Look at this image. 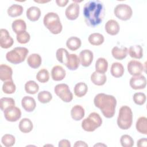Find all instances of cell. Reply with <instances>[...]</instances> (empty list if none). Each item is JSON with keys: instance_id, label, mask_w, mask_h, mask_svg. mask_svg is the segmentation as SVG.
<instances>
[{"instance_id": "6da1fadb", "label": "cell", "mask_w": 147, "mask_h": 147, "mask_svg": "<svg viewBox=\"0 0 147 147\" xmlns=\"http://www.w3.org/2000/svg\"><path fill=\"white\" fill-rule=\"evenodd\" d=\"M83 15L86 24L95 27L103 21L105 16V7L103 3L98 0L86 2L83 7Z\"/></svg>"}, {"instance_id": "7a4b0ae2", "label": "cell", "mask_w": 147, "mask_h": 147, "mask_svg": "<svg viewBox=\"0 0 147 147\" xmlns=\"http://www.w3.org/2000/svg\"><path fill=\"white\" fill-rule=\"evenodd\" d=\"M94 103L95 106L100 110L106 118H111L114 115L117 100L114 96L99 93L95 96Z\"/></svg>"}, {"instance_id": "3957f363", "label": "cell", "mask_w": 147, "mask_h": 147, "mask_svg": "<svg viewBox=\"0 0 147 147\" xmlns=\"http://www.w3.org/2000/svg\"><path fill=\"white\" fill-rule=\"evenodd\" d=\"M44 26L54 34H59L63 29L58 14L54 12H49L44 17Z\"/></svg>"}, {"instance_id": "277c9868", "label": "cell", "mask_w": 147, "mask_h": 147, "mask_svg": "<svg viewBox=\"0 0 147 147\" xmlns=\"http://www.w3.org/2000/svg\"><path fill=\"white\" fill-rule=\"evenodd\" d=\"M133 122V113L127 106H122L119 110L117 118V125L122 130L129 129Z\"/></svg>"}, {"instance_id": "5b68a950", "label": "cell", "mask_w": 147, "mask_h": 147, "mask_svg": "<svg viewBox=\"0 0 147 147\" xmlns=\"http://www.w3.org/2000/svg\"><path fill=\"white\" fill-rule=\"evenodd\" d=\"M29 51L25 47H16L9 51L6 55V60L14 64L23 62L28 55Z\"/></svg>"}, {"instance_id": "8992f818", "label": "cell", "mask_w": 147, "mask_h": 147, "mask_svg": "<svg viewBox=\"0 0 147 147\" xmlns=\"http://www.w3.org/2000/svg\"><path fill=\"white\" fill-rule=\"evenodd\" d=\"M102 123V119L99 114L95 112L90 113L88 117L83 120L82 127L86 131L91 132L100 127Z\"/></svg>"}, {"instance_id": "52a82bcc", "label": "cell", "mask_w": 147, "mask_h": 147, "mask_svg": "<svg viewBox=\"0 0 147 147\" xmlns=\"http://www.w3.org/2000/svg\"><path fill=\"white\" fill-rule=\"evenodd\" d=\"M115 16L122 21L129 20L133 14V11L131 7L124 3L117 5L114 10Z\"/></svg>"}, {"instance_id": "ba28073f", "label": "cell", "mask_w": 147, "mask_h": 147, "mask_svg": "<svg viewBox=\"0 0 147 147\" xmlns=\"http://www.w3.org/2000/svg\"><path fill=\"white\" fill-rule=\"evenodd\" d=\"M55 94L64 102H69L73 99V95L67 84L61 83L54 88Z\"/></svg>"}, {"instance_id": "9c48e42d", "label": "cell", "mask_w": 147, "mask_h": 147, "mask_svg": "<svg viewBox=\"0 0 147 147\" xmlns=\"http://www.w3.org/2000/svg\"><path fill=\"white\" fill-rule=\"evenodd\" d=\"M3 112L5 119L9 122H16L21 117L20 109L16 106L10 107L5 110Z\"/></svg>"}, {"instance_id": "30bf717a", "label": "cell", "mask_w": 147, "mask_h": 147, "mask_svg": "<svg viewBox=\"0 0 147 147\" xmlns=\"http://www.w3.org/2000/svg\"><path fill=\"white\" fill-rule=\"evenodd\" d=\"M78 1H74L67 7L65 11L66 17L69 20H76L79 15L80 7Z\"/></svg>"}, {"instance_id": "8fae6325", "label": "cell", "mask_w": 147, "mask_h": 147, "mask_svg": "<svg viewBox=\"0 0 147 147\" xmlns=\"http://www.w3.org/2000/svg\"><path fill=\"white\" fill-rule=\"evenodd\" d=\"M14 43L13 38L10 36L9 32L5 29L0 30V46L4 49L11 47Z\"/></svg>"}, {"instance_id": "7c38bea8", "label": "cell", "mask_w": 147, "mask_h": 147, "mask_svg": "<svg viewBox=\"0 0 147 147\" xmlns=\"http://www.w3.org/2000/svg\"><path fill=\"white\" fill-rule=\"evenodd\" d=\"M129 84L130 87L134 90L144 89L146 85V79L144 75L133 76L130 79Z\"/></svg>"}, {"instance_id": "4fadbf2b", "label": "cell", "mask_w": 147, "mask_h": 147, "mask_svg": "<svg viewBox=\"0 0 147 147\" xmlns=\"http://www.w3.org/2000/svg\"><path fill=\"white\" fill-rule=\"evenodd\" d=\"M127 71L132 76H137L141 74L144 71L143 64L137 60H131L127 64Z\"/></svg>"}, {"instance_id": "5bb4252c", "label": "cell", "mask_w": 147, "mask_h": 147, "mask_svg": "<svg viewBox=\"0 0 147 147\" xmlns=\"http://www.w3.org/2000/svg\"><path fill=\"white\" fill-rule=\"evenodd\" d=\"M79 60L82 66L87 67L93 60V53L89 49H84L79 53Z\"/></svg>"}, {"instance_id": "9a60e30c", "label": "cell", "mask_w": 147, "mask_h": 147, "mask_svg": "<svg viewBox=\"0 0 147 147\" xmlns=\"http://www.w3.org/2000/svg\"><path fill=\"white\" fill-rule=\"evenodd\" d=\"M119 24L114 20H110L105 24L106 32L111 36L117 34L119 32Z\"/></svg>"}, {"instance_id": "2e32d148", "label": "cell", "mask_w": 147, "mask_h": 147, "mask_svg": "<svg viewBox=\"0 0 147 147\" xmlns=\"http://www.w3.org/2000/svg\"><path fill=\"white\" fill-rule=\"evenodd\" d=\"M21 105L26 111L32 112L35 109L36 103L33 98L25 96L21 100Z\"/></svg>"}, {"instance_id": "e0dca14e", "label": "cell", "mask_w": 147, "mask_h": 147, "mask_svg": "<svg viewBox=\"0 0 147 147\" xmlns=\"http://www.w3.org/2000/svg\"><path fill=\"white\" fill-rule=\"evenodd\" d=\"M65 70L60 65H55L52 69L51 76L55 81L62 80L65 78Z\"/></svg>"}, {"instance_id": "ac0fdd59", "label": "cell", "mask_w": 147, "mask_h": 147, "mask_svg": "<svg viewBox=\"0 0 147 147\" xmlns=\"http://www.w3.org/2000/svg\"><path fill=\"white\" fill-rule=\"evenodd\" d=\"M13 71L10 67L6 64H1L0 65V79L3 81H7L12 80Z\"/></svg>"}, {"instance_id": "d6986e66", "label": "cell", "mask_w": 147, "mask_h": 147, "mask_svg": "<svg viewBox=\"0 0 147 147\" xmlns=\"http://www.w3.org/2000/svg\"><path fill=\"white\" fill-rule=\"evenodd\" d=\"M80 60L76 54H69L65 65L70 70H76L79 66Z\"/></svg>"}, {"instance_id": "ffe728a7", "label": "cell", "mask_w": 147, "mask_h": 147, "mask_svg": "<svg viewBox=\"0 0 147 147\" xmlns=\"http://www.w3.org/2000/svg\"><path fill=\"white\" fill-rule=\"evenodd\" d=\"M84 109L80 105H75L71 110V115L75 121H80L84 116Z\"/></svg>"}, {"instance_id": "44dd1931", "label": "cell", "mask_w": 147, "mask_h": 147, "mask_svg": "<svg viewBox=\"0 0 147 147\" xmlns=\"http://www.w3.org/2000/svg\"><path fill=\"white\" fill-rule=\"evenodd\" d=\"M26 17L31 21H37L41 16L40 9L36 6H31L26 10Z\"/></svg>"}, {"instance_id": "7402d4cb", "label": "cell", "mask_w": 147, "mask_h": 147, "mask_svg": "<svg viewBox=\"0 0 147 147\" xmlns=\"http://www.w3.org/2000/svg\"><path fill=\"white\" fill-rule=\"evenodd\" d=\"M128 49L126 47L118 48V47H114L111 50V54L114 58L117 60H122L125 59L127 54Z\"/></svg>"}, {"instance_id": "603a6c76", "label": "cell", "mask_w": 147, "mask_h": 147, "mask_svg": "<svg viewBox=\"0 0 147 147\" xmlns=\"http://www.w3.org/2000/svg\"><path fill=\"white\" fill-rule=\"evenodd\" d=\"M106 80L107 78L105 74L95 71L91 75V82L96 86H102L105 84Z\"/></svg>"}, {"instance_id": "cb8c5ba5", "label": "cell", "mask_w": 147, "mask_h": 147, "mask_svg": "<svg viewBox=\"0 0 147 147\" xmlns=\"http://www.w3.org/2000/svg\"><path fill=\"white\" fill-rule=\"evenodd\" d=\"M41 57L37 53H33L29 55L27 59L28 64L32 68H38L41 64Z\"/></svg>"}, {"instance_id": "d4e9b609", "label": "cell", "mask_w": 147, "mask_h": 147, "mask_svg": "<svg viewBox=\"0 0 147 147\" xmlns=\"http://www.w3.org/2000/svg\"><path fill=\"white\" fill-rule=\"evenodd\" d=\"M110 72L112 76L115 78H120L124 74V68L123 65L118 62L113 63L111 66Z\"/></svg>"}, {"instance_id": "484cf974", "label": "cell", "mask_w": 147, "mask_h": 147, "mask_svg": "<svg viewBox=\"0 0 147 147\" xmlns=\"http://www.w3.org/2000/svg\"><path fill=\"white\" fill-rule=\"evenodd\" d=\"M128 53L131 57L140 59L143 56V49L140 45H133L129 48Z\"/></svg>"}, {"instance_id": "4316f807", "label": "cell", "mask_w": 147, "mask_h": 147, "mask_svg": "<svg viewBox=\"0 0 147 147\" xmlns=\"http://www.w3.org/2000/svg\"><path fill=\"white\" fill-rule=\"evenodd\" d=\"M33 127L32 122L29 118H23L19 123L20 130L24 133L30 132Z\"/></svg>"}, {"instance_id": "83f0119b", "label": "cell", "mask_w": 147, "mask_h": 147, "mask_svg": "<svg viewBox=\"0 0 147 147\" xmlns=\"http://www.w3.org/2000/svg\"><path fill=\"white\" fill-rule=\"evenodd\" d=\"M82 44L81 40L77 37H71L67 40L66 46L71 51H76L78 49Z\"/></svg>"}, {"instance_id": "f1b7e54d", "label": "cell", "mask_w": 147, "mask_h": 147, "mask_svg": "<svg viewBox=\"0 0 147 147\" xmlns=\"http://www.w3.org/2000/svg\"><path fill=\"white\" fill-rule=\"evenodd\" d=\"M136 127L137 130L142 134L146 135L147 134V118L145 117H140L136 124Z\"/></svg>"}, {"instance_id": "f546056e", "label": "cell", "mask_w": 147, "mask_h": 147, "mask_svg": "<svg viewBox=\"0 0 147 147\" xmlns=\"http://www.w3.org/2000/svg\"><path fill=\"white\" fill-rule=\"evenodd\" d=\"M87 90L88 87L87 84L84 82H79L75 86L74 94L76 96L81 98L86 94Z\"/></svg>"}, {"instance_id": "4dcf8cb0", "label": "cell", "mask_w": 147, "mask_h": 147, "mask_svg": "<svg viewBox=\"0 0 147 147\" xmlns=\"http://www.w3.org/2000/svg\"><path fill=\"white\" fill-rule=\"evenodd\" d=\"M12 29L16 34L19 33L22 31H26V25L23 20L18 19L14 20L11 25Z\"/></svg>"}, {"instance_id": "1f68e13d", "label": "cell", "mask_w": 147, "mask_h": 147, "mask_svg": "<svg viewBox=\"0 0 147 147\" xmlns=\"http://www.w3.org/2000/svg\"><path fill=\"white\" fill-rule=\"evenodd\" d=\"M108 68V62L103 57H99L95 63V69L96 72L105 74Z\"/></svg>"}, {"instance_id": "d6a6232c", "label": "cell", "mask_w": 147, "mask_h": 147, "mask_svg": "<svg viewBox=\"0 0 147 147\" xmlns=\"http://www.w3.org/2000/svg\"><path fill=\"white\" fill-rule=\"evenodd\" d=\"M24 9L23 7L18 4H13L7 9V14L11 17H16L22 14Z\"/></svg>"}, {"instance_id": "836d02e7", "label": "cell", "mask_w": 147, "mask_h": 147, "mask_svg": "<svg viewBox=\"0 0 147 147\" xmlns=\"http://www.w3.org/2000/svg\"><path fill=\"white\" fill-rule=\"evenodd\" d=\"M88 40L92 45H100L104 42V37L100 33H94L89 36Z\"/></svg>"}, {"instance_id": "e575fe53", "label": "cell", "mask_w": 147, "mask_h": 147, "mask_svg": "<svg viewBox=\"0 0 147 147\" xmlns=\"http://www.w3.org/2000/svg\"><path fill=\"white\" fill-rule=\"evenodd\" d=\"M38 84L33 80L28 81L25 84V90L28 94H35L38 91Z\"/></svg>"}, {"instance_id": "d590c367", "label": "cell", "mask_w": 147, "mask_h": 147, "mask_svg": "<svg viewBox=\"0 0 147 147\" xmlns=\"http://www.w3.org/2000/svg\"><path fill=\"white\" fill-rule=\"evenodd\" d=\"M69 54V53H68V52L65 48H59L56 53V59L58 60V61L65 65Z\"/></svg>"}, {"instance_id": "8d00e7d4", "label": "cell", "mask_w": 147, "mask_h": 147, "mask_svg": "<svg viewBox=\"0 0 147 147\" xmlns=\"http://www.w3.org/2000/svg\"><path fill=\"white\" fill-rule=\"evenodd\" d=\"M13 106H15V102L13 98L4 97L0 99V107L2 111Z\"/></svg>"}, {"instance_id": "74e56055", "label": "cell", "mask_w": 147, "mask_h": 147, "mask_svg": "<svg viewBox=\"0 0 147 147\" xmlns=\"http://www.w3.org/2000/svg\"><path fill=\"white\" fill-rule=\"evenodd\" d=\"M16 87L12 80L5 82L2 86V91L7 94H13L16 91Z\"/></svg>"}, {"instance_id": "f35d334b", "label": "cell", "mask_w": 147, "mask_h": 147, "mask_svg": "<svg viewBox=\"0 0 147 147\" xmlns=\"http://www.w3.org/2000/svg\"><path fill=\"white\" fill-rule=\"evenodd\" d=\"M36 79L40 83L47 82L49 79V72L45 68L40 69L36 75Z\"/></svg>"}, {"instance_id": "ab89813d", "label": "cell", "mask_w": 147, "mask_h": 147, "mask_svg": "<svg viewBox=\"0 0 147 147\" xmlns=\"http://www.w3.org/2000/svg\"><path fill=\"white\" fill-rule=\"evenodd\" d=\"M37 98L40 102L42 103H47L52 100V95L51 93L48 91H42L38 94Z\"/></svg>"}, {"instance_id": "60d3db41", "label": "cell", "mask_w": 147, "mask_h": 147, "mask_svg": "<svg viewBox=\"0 0 147 147\" xmlns=\"http://www.w3.org/2000/svg\"><path fill=\"white\" fill-rule=\"evenodd\" d=\"M2 144L6 147H10L14 145L16 142L15 137L9 134H6L2 137L1 140Z\"/></svg>"}, {"instance_id": "b9f144b4", "label": "cell", "mask_w": 147, "mask_h": 147, "mask_svg": "<svg viewBox=\"0 0 147 147\" xmlns=\"http://www.w3.org/2000/svg\"><path fill=\"white\" fill-rule=\"evenodd\" d=\"M120 142L123 147H131L134 145V140L132 137L127 134L122 135L120 139Z\"/></svg>"}, {"instance_id": "7bdbcfd3", "label": "cell", "mask_w": 147, "mask_h": 147, "mask_svg": "<svg viewBox=\"0 0 147 147\" xmlns=\"http://www.w3.org/2000/svg\"><path fill=\"white\" fill-rule=\"evenodd\" d=\"M30 34L26 31H22L17 34L16 38L20 44H26L30 40Z\"/></svg>"}, {"instance_id": "ee69618b", "label": "cell", "mask_w": 147, "mask_h": 147, "mask_svg": "<svg viewBox=\"0 0 147 147\" xmlns=\"http://www.w3.org/2000/svg\"><path fill=\"white\" fill-rule=\"evenodd\" d=\"M133 101L136 105H142L146 102V95L143 92H136L134 94Z\"/></svg>"}, {"instance_id": "f6af8a7d", "label": "cell", "mask_w": 147, "mask_h": 147, "mask_svg": "<svg viewBox=\"0 0 147 147\" xmlns=\"http://www.w3.org/2000/svg\"><path fill=\"white\" fill-rule=\"evenodd\" d=\"M137 145L138 147H146L147 146V139L143 138L137 141Z\"/></svg>"}, {"instance_id": "bcb514c9", "label": "cell", "mask_w": 147, "mask_h": 147, "mask_svg": "<svg viewBox=\"0 0 147 147\" xmlns=\"http://www.w3.org/2000/svg\"><path fill=\"white\" fill-rule=\"evenodd\" d=\"M59 147H71L70 142L67 140H62L59 142Z\"/></svg>"}, {"instance_id": "7dc6e473", "label": "cell", "mask_w": 147, "mask_h": 147, "mask_svg": "<svg viewBox=\"0 0 147 147\" xmlns=\"http://www.w3.org/2000/svg\"><path fill=\"white\" fill-rule=\"evenodd\" d=\"M68 2V0H56V3L60 7L65 6Z\"/></svg>"}, {"instance_id": "c3c4849f", "label": "cell", "mask_w": 147, "mask_h": 147, "mask_svg": "<svg viewBox=\"0 0 147 147\" xmlns=\"http://www.w3.org/2000/svg\"><path fill=\"white\" fill-rule=\"evenodd\" d=\"M74 146L75 147H79V146H88V145L84 141H76L75 144H74Z\"/></svg>"}, {"instance_id": "681fc988", "label": "cell", "mask_w": 147, "mask_h": 147, "mask_svg": "<svg viewBox=\"0 0 147 147\" xmlns=\"http://www.w3.org/2000/svg\"><path fill=\"white\" fill-rule=\"evenodd\" d=\"M34 2H37V3H47V2H49V1H34Z\"/></svg>"}, {"instance_id": "f907efd6", "label": "cell", "mask_w": 147, "mask_h": 147, "mask_svg": "<svg viewBox=\"0 0 147 147\" xmlns=\"http://www.w3.org/2000/svg\"><path fill=\"white\" fill-rule=\"evenodd\" d=\"M99 146H100V145H101V146H102V145H103V146H106V145H104V144H96V145H94V146H99Z\"/></svg>"}]
</instances>
